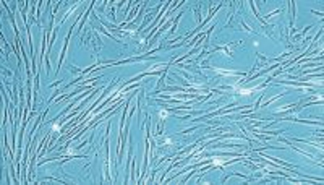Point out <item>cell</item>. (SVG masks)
Listing matches in <instances>:
<instances>
[{"instance_id":"cell-1","label":"cell","mask_w":324,"mask_h":185,"mask_svg":"<svg viewBox=\"0 0 324 185\" xmlns=\"http://www.w3.org/2000/svg\"><path fill=\"white\" fill-rule=\"evenodd\" d=\"M214 72H217L220 75H227V76H238L240 75L237 72H232V70H220V68H214Z\"/></svg>"}]
</instances>
